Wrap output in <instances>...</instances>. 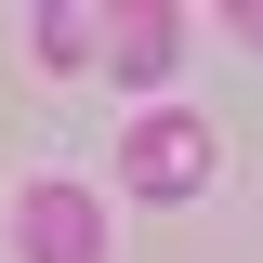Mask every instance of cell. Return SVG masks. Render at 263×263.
I'll list each match as a JSON object with an SVG mask.
<instances>
[{
  "instance_id": "6da1fadb",
  "label": "cell",
  "mask_w": 263,
  "mask_h": 263,
  "mask_svg": "<svg viewBox=\"0 0 263 263\" xmlns=\"http://www.w3.org/2000/svg\"><path fill=\"white\" fill-rule=\"evenodd\" d=\"M119 171H132V197H197L224 171V145H211V119H184V105H145V119L119 132Z\"/></svg>"
},
{
  "instance_id": "7a4b0ae2",
  "label": "cell",
  "mask_w": 263,
  "mask_h": 263,
  "mask_svg": "<svg viewBox=\"0 0 263 263\" xmlns=\"http://www.w3.org/2000/svg\"><path fill=\"white\" fill-rule=\"evenodd\" d=\"M13 250L27 263H105V197L92 184H27L13 197Z\"/></svg>"
},
{
  "instance_id": "3957f363",
  "label": "cell",
  "mask_w": 263,
  "mask_h": 263,
  "mask_svg": "<svg viewBox=\"0 0 263 263\" xmlns=\"http://www.w3.org/2000/svg\"><path fill=\"white\" fill-rule=\"evenodd\" d=\"M171 53H184V13H171V0H132V13H105V66H119L132 92H158V79H171Z\"/></svg>"
},
{
  "instance_id": "277c9868",
  "label": "cell",
  "mask_w": 263,
  "mask_h": 263,
  "mask_svg": "<svg viewBox=\"0 0 263 263\" xmlns=\"http://www.w3.org/2000/svg\"><path fill=\"white\" fill-rule=\"evenodd\" d=\"M105 40H92V13L79 0H40V66H92Z\"/></svg>"
},
{
  "instance_id": "5b68a950",
  "label": "cell",
  "mask_w": 263,
  "mask_h": 263,
  "mask_svg": "<svg viewBox=\"0 0 263 263\" xmlns=\"http://www.w3.org/2000/svg\"><path fill=\"white\" fill-rule=\"evenodd\" d=\"M224 27H237V40H263V0H237V13H224Z\"/></svg>"
}]
</instances>
